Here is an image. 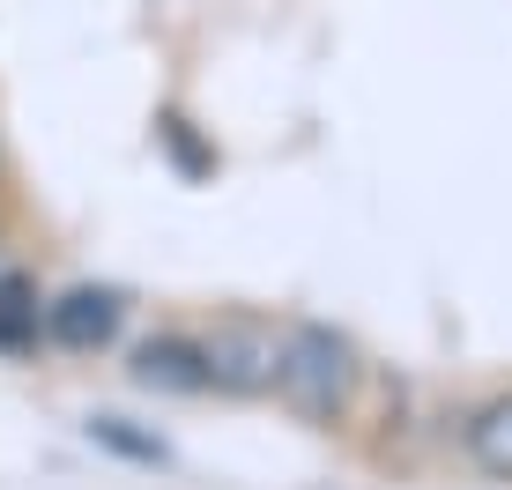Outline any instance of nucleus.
Here are the masks:
<instances>
[{
  "instance_id": "1",
  "label": "nucleus",
  "mask_w": 512,
  "mask_h": 490,
  "mask_svg": "<svg viewBox=\"0 0 512 490\" xmlns=\"http://www.w3.org/2000/svg\"><path fill=\"white\" fill-rule=\"evenodd\" d=\"M364 394V357L342 327L327 320H282V364H275V401L305 431H342Z\"/></svg>"
},
{
  "instance_id": "2",
  "label": "nucleus",
  "mask_w": 512,
  "mask_h": 490,
  "mask_svg": "<svg viewBox=\"0 0 512 490\" xmlns=\"http://www.w3.org/2000/svg\"><path fill=\"white\" fill-rule=\"evenodd\" d=\"M201 342V364H208V394H231V401H260L275 394V364H282V320L253 305H223L193 327Z\"/></svg>"
},
{
  "instance_id": "3",
  "label": "nucleus",
  "mask_w": 512,
  "mask_h": 490,
  "mask_svg": "<svg viewBox=\"0 0 512 490\" xmlns=\"http://www.w3.org/2000/svg\"><path fill=\"white\" fill-rule=\"evenodd\" d=\"M119 327H127V290H112V283H75V290L45 297V342L67 349V357L112 349Z\"/></svg>"
},
{
  "instance_id": "4",
  "label": "nucleus",
  "mask_w": 512,
  "mask_h": 490,
  "mask_svg": "<svg viewBox=\"0 0 512 490\" xmlns=\"http://www.w3.org/2000/svg\"><path fill=\"white\" fill-rule=\"evenodd\" d=\"M127 379L141 394H208V364H201V342L186 327H164V335H141L127 349Z\"/></svg>"
},
{
  "instance_id": "5",
  "label": "nucleus",
  "mask_w": 512,
  "mask_h": 490,
  "mask_svg": "<svg viewBox=\"0 0 512 490\" xmlns=\"http://www.w3.org/2000/svg\"><path fill=\"white\" fill-rule=\"evenodd\" d=\"M45 349V290L30 268H0V357L8 364H30Z\"/></svg>"
},
{
  "instance_id": "6",
  "label": "nucleus",
  "mask_w": 512,
  "mask_h": 490,
  "mask_svg": "<svg viewBox=\"0 0 512 490\" xmlns=\"http://www.w3.org/2000/svg\"><path fill=\"white\" fill-rule=\"evenodd\" d=\"M461 453L483 483H512V387L475 401L468 424H461Z\"/></svg>"
},
{
  "instance_id": "7",
  "label": "nucleus",
  "mask_w": 512,
  "mask_h": 490,
  "mask_svg": "<svg viewBox=\"0 0 512 490\" xmlns=\"http://www.w3.org/2000/svg\"><path fill=\"white\" fill-rule=\"evenodd\" d=\"M90 446L119 453V461H134V468H171V446L156 439V431H134L127 416H90Z\"/></svg>"
},
{
  "instance_id": "8",
  "label": "nucleus",
  "mask_w": 512,
  "mask_h": 490,
  "mask_svg": "<svg viewBox=\"0 0 512 490\" xmlns=\"http://www.w3.org/2000/svg\"><path fill=\"white\" fill-rule=\"evenodd\" d=\"M156 142H164V156L171 164H179V179H208V171H216V149L201 142V134H193V119L186 112H156Z\"/></svg>"
}]
</instances>
